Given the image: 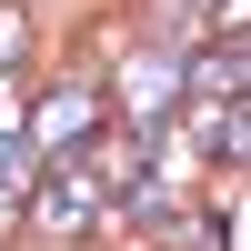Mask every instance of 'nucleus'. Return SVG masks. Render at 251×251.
<instances>
[{"mask_svg": "<svg viewBox=\"0 0 251 251\" xmlns=\"http://www.w3.org/2000/svg\"><path fill=\"white\" fill-rule=\"evenodd\" d=\"M91 131H100V91H91V80H60V91L30 111L20 141H30V151H91Z\"/></svg>", "mask_w": 251, "mask_h": 251, "instance_id": "2", "label": "nucleus"}, {"mask_svg": "<svg viewBox=\"0 0 251 251\" xmlns=\"http://www.w3.org/2000/svg\"><path fill=\"white\" fill-rule=\"evenodd\" d=\"M121 100H131V121H171L181 71H171V60H131V71H121Z\"/></svg>", "mask_w": 251, "mask_h": 251, "instance_id": "3", "label": "nucleus"}, {"mask_svg": "<svg viewBox=\"0 0 251 251\" xmlns=\"http://www.w3.org/2000/svg\"><path fill=\"white\" fill-rule=\"evenodd\" d=\"M111 181H121V151H60L50 181L30 191V211L71 241V231H91V221H100V191H111Z\"/></svg>", "mask_w": 251, "mask_h": 251, "instance_id": "1", "label": "nucleus"}, {"mask_svg": "<svg viewBox=\"0 0 251 251\" xmlns=\"http://www.w3.org/2000/svg\"><path fill=\"white\" fill-rule=\"evenodd\" d=\"M20 50V10H0V60H10Z\"/></svg>", "mask_w": 251, "mask_h": 251, "instance_id": "4", "label": "nucleus"}]
</instances>
